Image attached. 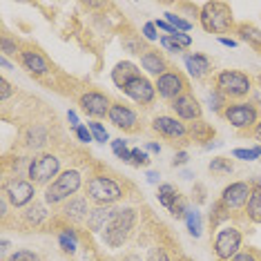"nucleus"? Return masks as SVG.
<instances>
[{
    "mask_svg": "<svg viewBox=\"0 0 261 261\" xmlns=\"http://www.w3.org/2000/svg\"><path fill=\"white\" fill-rule=\"evenodd\" d=\"M190 134H192L197 141H207L212 134H215V129H212L210 125H205L203 121H197V123L192 125V129H190Z\"/></svg>",
    "mask_w": 261,
    "mask_h": 261,
    "instance_id": "2f4dec72",
    "label": "nucleus"
},
{
    "mask_svg": "<svg viewBox=\"0 0 261 261\" xmlns=\"http://www.w3.org/2000/svg\"><path fill=\"white\" fill-rule=\"evenodd\" d=\"M152 129L163 139H172V141H181L190 134V129L186 127V123L179 121L176 116H156L152 121Z\"/></svg>",
    "mask_w": 261,
    "mask_h": 261,
    "instance_id": "4468645a",
    "label": "nucleus"
},
{
    "mask_svg": "<svg viewBox=\"0 0 261 261\" xmlns=\"http://www.w3.org/2000/svg\"><path fill=\"white\" fill-rule=\"evenodd\" d=\"M108 121L114 127L123 129V132H134V129L139 127V116H136V112L132 108H127V105H123V103H112Z\"/></svg>",
    "mask_w": 261,
    "mask_h": 261,
    "instance_id": "2eb2a0df",
    "label": "nucleus"
},
{
    "mask_svg": "<svg viewBox=\"0 0 261 261\" xmlns=\"http://www.w3.org/2000/svg\"><path fill=\"white\" fill-rule=\"evenodd\" d=\"M25 145L29 147V150H40V147H45L47 145V141H49V132L43 127V125H29L25 129Z\"/></svg>",
    "mask_w": 261,
    "mask_h": 261,
    "instance_id": "5701e85b",
    "label": "nucleus"
},
{
    "mask_svg": "<svg viewBox=\"0 0 261 261\" xmlns=\"http://www.w3.org/2000/svg\"><path fill=\"white\" fill-rule=\"evenodd\" d=\"M123 94L139 105H152L156 98V85L147 76H136L123 87Z\"/></svg>",
    "mask_w": 261,
    "mask_h": 261,
    "instance_id": "f8f14e48",
    "label": "nucleus"
},
{
    "mask_svg": "<svg viewBox=\"0 0 261 261\" xmlns=\"http://www.w3.org/2000/svg\"><path fill=\"white\" fill-rule=\"evenodd\" d=\"M232 156L241 159V161H257L259 154L254 152V147H250V150H246V147H237V150H232Z\"/></svg>",
    "mask_w": 261,
    "mask_h": 261,
    "instance_id": "a19ab883",
    "label": "nucleus"
},
{
    "mask_svg": "<svg viewBox=\"0 0 261 261\" xmlns=\"http://www.w3.org/2000/svg\"><path fill=\"white\" fill-rule=\"evenodd\" d=\"M250 192H252V186L248 181H234V183H230V186L223 188L219 203H221L225 210H230V212L246 210V203H248V199H250Z\"/></svg>",
    "mask_w": 261,
    "mask_h": 261,
    "instance_id": "9d476101",
    "label": "nucleus"
},
{
    "mask_svg": "<svg viewBox=\"0 0 261 261\" xmlns=\"http://www.w3.org/2000/svg\"><path fill=\"white\" fill-rule=\"evenodd\" d=\"M112 152H114L123 163H132V150H127V141H123V139L112 141Z\"/></svg>",
    "mask_w": 261,
    "mask_h": 261,
    "instance_id": "c756f323",
    "label": "nucleus"
},
{
    "mask_svg": "<svg viewBox=\"0 0 261 261\" xmlns=\"http://www.w3.org/2000/svg\"><path fill=\"white\" fill-rule=\"evenodd\" d=\"M147 261H170V257H168V252L163 250V248H152L150 250V254H147Z\"/></svg>",
    "mask_w": 261,
    "mask_h": 261,
    "instance_id": "49530a36",
    "label": "nucleus"
},
{
    "mask_svg": "<svg viewBox=\"0 0 261 261\" xmlns=\"http://www.w3.org/2000/svg\"><path fill=\"white\" fill-rule=\"evenodd\" d=\"M114 210L116 207H112V205H96L90 212V217H87V228H90L92 232H105L110 219L114 217Z\"/></svg>",
    "mask_w": 261,
    "mask_h": 261,
    "instance_id": "aec40b11",
    "label": "nucleus"
},
{
    "mask_svg": "<svg viewBox=\"0 0 261 261\" xmlns=\"http://www.w3.org/2000/svg\"><path fill=\"white\" fill-rule=\"evenodd\" d=\"M79 105H81V110L92 118H105L112 110V100L105 96L103 92H96V90H90L83 94L79 98Z\"/></svg>",
    "mask_w": 261,
    "mask_h": 261,
    "instance_id": "ddd939ff",
    "label": "nucleus"
},
{
    "mask_svg": "<svg viewBox=\"0 0 261 261\" xmlns=\"http://www.w3.org/2000/svg\"><path fill=\"white\" fill-rule=\"evenodd\" d=\"M58 243H61V248L69 254H74L76 250H79V237H76V232L72 228H65L63 232L58 234Z\"/></svg>",
    "mask_w": 261,
    "mask_h": 261,
    "instance_id": "cd10ccee",
    "label": "nucleus"
},
{
    "mask_svg": "<svg viewBox=\"0 0 261 261\" xmlns=\"http://www.w3.org/2000/svg\"><path fill=\"white\" fill-rule=\"evenodd\" d=\"M156 32H159V29H156V25H154V22H145L143 29H141V38H143V40H150V43H154V40H161Z\"/></svg>",
    "mask_w": 261,
    "mask_h": 261,
    "instance_id": "79ce46f5",
    "label": "nucleus"
},
{
    "mask_svg": "<svg viewBox=\"0 0 261 261\" xmlns=\"http://www.w3.org/2000/svg\"><path fill=\"white\" fill-rule=\"evenodd\" d=\"M159 43H161V47H163V49H168V51H172V54H179V51H183V49H181V47H179V45H176V43H174V40H172L170 36H163L161 40H159Z\"/></svg>",
    "mask_w": 261,
    "mask_h": 261,
    "instance_id": "09e8293b",
    "label": "nucleus"
},
{
    "mask_svg": "<svg viewBox=\"0 0 261 261\" xmlns=\"http://www.w3.org/2000/svg\"><path fill=\"white\" fill-rule=\"evenodd\" d=\"M207 103H210V110L212 112H223L225 105H228V98H225L219 90H212L210 94H207Z\"/></svg>",
    "mask_w": 261,
    "mask_h": 261,
    "instance_id": "473e14b6",
    "label": "nucleus"
},
{
    "mask_svg": "<svg viewBox=\"0 0 261 261\" xmlns=\"http://www.w3.org/2000/svg\"><path fill=\"white\" fill-rule=\"evenodd\" d=\"M14 94V87L9 85L7 79H0V100H7Z\"/></svg>",
    "mask_w": 261,
    "mask_h": 261,
    "instance_id": "8fccbe9b",
    "label": "nucleus"
},
{
    "mask_svg": "<svg viewBox=\"0 0 261 261\" xmlns=\"http://www.w3.org/2000/svg\"><path fill=\"white\" fill-rule=\"evenodd\" d=\"M237 34H239V40L248 43L254 49H261V29L250 25V22H241L237 25Z\"/></svg>",
    "mask_w": 261,
    "mask_h": 261,
    "instance_id": "393cba45",
    "label": "nucleus"
},
{
    "mask_svg": "<svg viewBox=\"0 0 261 261\" xmlns=\"http://www.w3.org/2000/svg\"><path fill=\"white\" fill-rule=\"evenodd\" d=\"M136 76H141V69L136 67L132 61H121V63H116L114 69H112V81H114V85L118 90H123V87H125L132 79H136Z\"/></svg>",
    "mask_w": 261,
    "mask_h": 261,
    "instance_id": "412c9836",
    "label": "nucleus"
},
{
    "mask_svg": "<svg viewBox=\"0 0 261 261\" xmlns=\"http://www.w3.org/2000/svg\"><path fill=\"white\" fill-rule=\"evenodd\" d=\"M90 199L87 197H74L63 205V217L72 223H83L90 217Z\"/></svg>",
    "mask_w": 261,
    "mask_h": 261,
    "instance_id": "a211bd4d",
    "label": "nucleus"
},
{
    "mask_svg": "<svg viewBox=\"0 0 261 261\" xmlns=\"http://www.w3.org/2000/svg\"><path fill=\"white\" fill-rule=\"evenodd\" d=\"M61 176V159L56 154H38L32 159L27 170V179L34 186H49Z\"/></svg>",
    "mask_w": 261,
    "mask_h": 261,
    "instance_id": "423d86ee",
    "label": "nucleus"
},
{
    "mask_svg": "<svg viewBox=\"0 0 261 261\" xmlns=\"http://www.w3.org/2000/svg\"><path fill=\"white\" fill-rule=\"evenodd\" d=\"M141 67H143L150 76H154V79H159V76H163L165 72H168V63H165V58L154 49H147L145 54L141 56Z\"/></svg>",
    "mask_w": 261,
    "mask_h": 261,
    "instance_id": "4be33fe9",
    "label": "nucleus"
},
{
    "mask_svg": "<svg viewBox=\"0 0 261 261\" xmlns=\"http://www.w3.org/2000/svg\"><path fill=\"white\" fill-rule=\"evenodd\" d=\"M156 199H159V203H161L163 207H168V210H172L176 201L181 199V194L176 192V188H174V186H170V183H161V186H159V194H156Z\"/></svg>",
    "mask_w": 261,
    "mask_h": 261,
    "instance_id": "bb28decb",
    "label": "nucleus"
},
{
    "mask_svg": "<svg viewBox=\"0 0 261 261\" xmlns=\"http://www.w3.org/2000/svg\"><path fill=\"white\" fill-rule=\"evenodd\" d=\"M123 49L129 51V54H139V56H143L145 54V47H143V38H136V36H127V38H123Z\"/></svg>",
    "mask_w": 261,
    "mask_h": 261,
    "instance_id": "7c9ffc66",
    "label": "nucleus"
},
{
    "mask_svg": "<svg viewBox=\"0 0 261 261\" xmlns=\"http://www.w3.org/2000/svg\"><path fill=\"white\" fill-rule=\"evenodd\" d=\"M228 219H230V210H225V207L217 201V203L212 205V212H210V223L212 225H219L221 221H228Z\"/></svg>",
    "mask_w": 261,
    "mask_h": 261,
    "instance_id": "72a5a7b5",
    "label": "nucleus"
},
{
    "mask_svg": "<svg viewBox=\"0 0 261 261\" xmlns=\"http://www.w3.org/2000/svg\"><path fill=\"white\" fill-rule=\"evenodd\" d=\"M215 90H219L225 98L241 100L252 92V79L239 69H221L215 76Z\"/></svg>",
    "mask_w": 261,
    "mask_h": 261,
    "instance_id": "20e7f679",
    "label": "nucleus"
},
{
    "mask_svg": "<svg viewBox=\"0 0 261 261\" xmlns=\"http://www.w3.org/2000/svg\"><path fill=\"white\" fill-rule=\"evenodd\" d=\"M0 65H3L5 69H14V65H11V63L7 61V56H3V58H0Z\"/></svg>",
    "mask_w": 261,
    "mask_h": 261,
    "instance_id": "bf43d9fd",
    "label": "nucleus"
},
{
    "mask_svg": "<svg viewBox=\"0 0 261 261\" xmlns=\"http://www.w3.org/2000/svg\"><path fill=\"white\" fill-rule=\"evenodd\" d=\"M188 161H190L188 152H176V156H174V161H172V165H174V168H179V165H186Z\"/></svg>",
    "mask_w": 261,
    "mask_h": 261,
    "instance_id": "603ef678",
    "label": "nucleus"
},
{
    "mask_svg": "<svg viewBox=\"0 0 261 261\" xmlns=\"http://www.w3.org/2000/svg\"><path fill=\"white\" fill-rule=\"evenodd\" d=\"M154 85H156V94H159V96L172 103V100H176L179 96L186 94L188 83H186V79H183V74L174 72V69H168L163 76H159Z\"/></svg>",
    "mask_w": 261,
    "mask_h": 261,
    "instance_id": "9b49d317",
    "label": "nucleus"
},
{
    "mask_svg": "<svg viewBox=\"0 0 261 261\" xmlns=\"http://www.w3.org/2000/svg\"><path fill=\"white\" fill-rule=\"evenodd\" d=\"M257 83H259V87H261V74L257 76Z\"/></svg>",
    "mask_w": 261,
    "mask_h": 261,
    "instance_id": "e2e57ef3",
    "label": "nucleus"
},
{
    "mask_svg": "<svg viewBox=\"0 0 261 261\" xmlns=\"http://www.w3.org/2000/svg\"><path fill=\"white\" fill-rule=\"evenodd\" d=\"M20 63H22V67L34 76H45V74L51 72L49 61H47L38 49H22L20 51Z\"/></svg>",
    "mask_w": 261,
    "mask_h": 261,
    "instance_id": "f3484780",
    "label": "nucleus"
},
{
    "mask_svg": "<svg viewBox=\"0 0 261 261\" xmlns=\"http://www.w3.org/2000/svg\"><path fill=\"white\" fill-rule=\"evenodd\" d=\"M85 192H87V199L96 205H114L118 199H123L125 190L118 183L116 179L112 176H105V174H96L87 181L85 186Z\"/></svg>",
    "mask_w": 261,
    "mask_h": 261,
    "instance_id": "39448f33",
    "label": "nucleus"
},
{
    "mask_svg": "<svg viewBox=\"0 0 261 261\" xmlns=\"http://www.w3.org/2000/svg\"><path fill=\"white\" fill-rule=\"evenodd\" d=\"M145 152H154V154H159V152H161V145H159V143H147V145H145Z\"/></svg>",
    "mask_w": 261,
    "mask_h": 261,
    "instance_id": "6e6d98bb",
    "label": "nucleus"
},
{
    "mask_svg": "<svg viewBox=\"0 0 261 261\" xmlns=\"http://www.w3.org/2000/svg\"><path fill=\"white\" fill-rule=\"evenodd\" d=\"M136 221H139V212L134 207H116L114 217L110 219L108 228L103 232V241L110 248H121L129 239V234L134 232Z\"/></svg>",
    "mask_w": 261,
    "mask_h": 261,
    "instance_id": "f257e3e1",
    "label": "nucleus"
},
{
    "mask_svg": "<svg viewBox=\"0 0 261 261\" xmlns=\"http://www.w3.org/2000/svg\"><path fill=\"white\" fill-rule=\"evenodd\" d=\"M0 51H3V56H9V54H18L20 56V47H18V43L16 40H11L9 36H3L0 38Z\"/></svg>",
    "mask_w": 261,
    "mask_h": 261,
    "instance_id": "e433bc0d",
    "label": "nucleus"
},
{
    "mask_svg": "<svg viewBox=\"0 0 261 261\" xmlns=\"http://www.w3.org/2000/svg\"><path fill=\"white\" fill-rule=\"evenodd\" d=\"M243 237L241 230L234 228V225H223V228L217 230L215 234V243H212V250H215V257L219 261H230L237 252H241Z\"/></svg>",
    "mask_w": 261,
    "mask_h": 261,
    "instance_id": "6e6552de",
    "label": "nucleus"
},
{
    "mask_svg": "<svg viewBox=\"0 0 261 261\" xmlns=\"http://www.w3.org/2000/svg\"><path fill=\"white\" fill-rule=\"evenodd\" d=\"M3 197L14 207H27L36 199V186L29 179H22V176H11L3 188Z\"/></svg>",
    "mask_w": 261,
    "mask_h": 261,
    "instance_id": "1a4fd4ad",
    "label": "nucleus"
},
{
    "mask_svg": "<svg viewBox=\"0 0 261 261\" xmlns=\"http://www.w3.org/2000/svg\"><path fill=\"white\" fill-rule=\"evenodd\" d=\"M170 38H172V40H174V43H176V45H179V47H181V49H188V47H190V45H192V38H190V36H188V34H186V32H176V34H174V36H170Z\"/></svg>",
    "mask_w": 261,
    "mask_h": 261,
    "instance_id": "a18cd8bd",
    "label": "nucleus"
},
{
    "mask_svg": "<svg viewBox=\"0 0 261 261\" xmlns=\"http://www.w3.org/2000/svg\"><path fill=\"white\" fill-rule=\"evenodd\" d=\"M188 210H190V207H188V203H186V199H179V201H176V203H174V207H172V215H174L176 219H186V215H188Z\"/></svg>",
    "mask_w": 261,
    "mask_h": 261,
    "instance_id": "c03bdc74",
    "label": "nucleus"
},
{
    "mask_svg": "<svg viewBox=\"0 0 261 261\" xmlns=\"http://www.w3.org/2000/svg\"><path fill=\"white\" fill-rule=\"evenodd\" d=\"M147 181H150V183H159V172H147Z\"/></svg>",
    "mask_w": 261,
    "mask_h": 261,
    "instance_id": "13d9d810",
    "label": "nucleus"
},
{
    "mask_svg": "<svg viewBox=\"0 0 261 261\" xmlns=\"http://www.w3.org/2000/svg\"><path fill=\"white\" fill-rule=\"evenodd\" d=\"M5 261H40V257L36 252H32V250H16L14 254H9Z\"/></svg>",
    "mask_w": 261,
    "mask_h": 261,
    "instance_id": "ea45409f",
    "label": "nucleus"
},
{
    "mask_svg": "<svg viewBox=\"0 0 261 261\" xmlns=\"http://www.w3.org/2000/svg\"><path fill=\"white\" fill-rule=\"evenodd\" d=\"M83 188V174L79 170H65L61 172V176L49 183L45 188V203L49 205H61L67 203L69 199H74L79 194V190Z\"/></svg>",
    "mask_w": 261,
    "mask_h": 261,
    "instance_id": "f03ea898",
    "label": "nucleus"
},
{
    "mask_svg": "<svg viewBox=\"0 0 261 261\" xmlns=\"http://www.w3.org/2000/svg\"><path fill=\"white\" fill-rule=\"evenodd\" d=\"M147 163H150V154L145 150H141V147H134L132 150V165H136V168H145Z\"/></svg>",
    "mask_w": 261,
    "mask_h": 261,
    "instance_id": "58836bf2",
    "label": "nucleus"
},
{
    "mask_svg": "<svg viewBox=\"0 0 261 261\" xmlns=\"http://www.w3.org/2000/svg\"><path fill=\"white\" fill-rule=\"evenodd\" d=\"M121 261H143V259H141L136 252H129V254H125V257H123Z\"/></svg>",
    "mask_w": 261,
    "mask_h": 261,
    "instance_id": "4d7b16f0",
    "label": "nucleus"
},
{
    "mask_svg": "<svg viewBox=\"0 0 261 261\" xmlns=\"http://www.w3.org/2000/svg\"><path fill=\"white\" fill-rule=\"evenodd\" d=\"M7 248H9V241H7V239H3V248H0V250L7 252Z\"/></svg>",
    "mask_w": 261,
    "mask_h": 261,
    "instance_id": "680f3d73",
    "label": "nucleus"
},
{
    "mask_svg": "<svg viewBox=\"0 0 261 261\" xmlns=\"http://www.w3.org/2000/svg\"><path fill=\"white\" fill-rule=\"evenodd\" d=\"M154 25H156V29H161V32L168 34V36H174V34H176V29L172 27L168 20H156V22H154Z\"/></svg>",
    "mask_w": 261,
    "mask_h": 261,
    "instance_id": "3c124183",
    "label": "nucleus"
},
{
    "mask_svg": "<svg viewBox=\"0 0 261 261\" xmlns=\"http://www.w3.org/2000/svg\"><path fill=\"white\" fill-rule=\"evenodd\" d=\"M90 132H92V136H94V141H98V143H108L110 141V134H108V129H105L100 123H90Z\"/></svg>",
    "mask_w": 261,
    "mask_h": 261,
    "instance_id": "4c0bfd02",
    "label": "nucleus"
},
{
    "mask_svg": "<svg viewBox=\"0 0 261 261\" xmlns=\"http://www.w3.org/2000/svg\"><path fill=\"white\" fill-rule=\"evenodd\" d=\"M183 63H186V69L188 74L192 76V79H205L207 74H210L212 69V63L210 58H207L205 54H188L186 58H183Z\"/></svg>",
    "mask_w": 261,
    "mask_h": 261,
    "instance_id": "6ab92c4d",
    "label": "nucleus"
},
{
    "mask_svg": "<svg viewBox=\"0 0 261 261\" xmlns=\"http://www.w3.org/2000/svg\"><path fill=\"white\" fill-rule=\"evenodd\" d=\"M186 223H188L190 234H192V237H201V232H203V223H201L199 210H192V207H190L188 215H186Z\"/></svg>",
    "mask_w": 261,
    "mask_h": 261,
    "instance_id": "c85d7f7f",
    "label": "nucleus"
},
{
    "mask_svg": "<svg viewBox=\"0 0 261 261\" xmlns=\"http://www.w3.org/2000/svg\"><path fill=\"white\" fill-rule=\"evenodd\" d=\"M199 22L207 34H225L234 27V18H232V9L225 3H205L201 7L199 14Z\"/></svg>",
    "mask_w": 261,
    "mask_h": 261,
    "instance_id": "7ed1b4c3",
    "label": "nucleus"
},
{
    "mask_svg": "<svg viewBox=\"0 0 261 261\" xmlns=\"http://www.w3.org/2000/svg\"><path fill=\"white\" fill-rule=\"evenodd\" d=\"M67 121H69V125H72L74 129H76V127H81V123H79V116H76V112H72V110L67 112Z\"/></svg>",
    "mask_w": 261,
    "mask_h": 261,
    "instance_id": "864d4df0",
    "label": "nucleus"
},
{
    "mask_svg": "<svg viewBox=\"0 0 261 261\" xmlns=\"http://www.w3.org/2000/svg\"><path fill=\"white\" fill-rule=\"evenodd\" d=\"M230 261H261L259 257V252L257 250H252V248H248V250H241V252H237Z\"/></svg>",
    "mask_w": 261,
    "mask_h": 261,
    "instance_id": "37998d69",
    "label": "nucleus"
},
{
    "mask_svg": "<svg viewBox=\"0 0 261 261\" xmlns=\"http://www.w3.org/2000/svg\"><path fill=\"white\" fill-rule=\"evenodd\" d=\"M210 170L219 172V174H230V172H232V163H230V159L219 156V159H212L210 161Z\"/></svg>",
    "mask_w": 261,
    "mask_h": 261,
    "instance_id": "f704fd0d",
    "label": "nucleus"
},
{
    "mask_svg": "<svg viewBox=\"0 0 261 261\" xmlns=\"http://www.w3.org/2000/svg\"><path fill=\"white\" fill-rule=\"evenodd\" d=\"M22 219H25L27 225H40L47 219V207L43 203L34 201L32 205H27L25 210H22Z\"/></svg>",
    "mask_w": 261,
    "mask_h": 261,
    "instance_id": "a878e982",
    "label": "nucleus"
},
{
    "mask_svg": "<svg viewBox=\"0 0 261 261\" xmlns=\"http://www.w3.org/2000/svg\"><path fill=\"white\" fill-rule=\"evenodd\" d=\"M165 20L170 22L172 27L176 29V32H190V29H192V25H190L188 20H183L181 16H176V14H172V11H168V14H165Z\"/></svg>",
    "mask_w": 261,
    "mask_h": 261,
    "instance_id": "c9c22d12",
    "label": "nucleus"
},
{
    "mask_svg": "<svg viewBox=\"0 0 261 261\" xmlns=\"http://www.w3.org/2000/svg\"><path fill=\"white\" fill-rule=\"evenodd\" d=\"M254 139L261 141V118H259V123H257V125H254Z\"/></svg>",
    "mask_w": 261,
    "mask_h": 261,
    "instance_id": "052dcab7",
    "label": "nucleus"
},
{
    "mask_svg": "<svg viewBox=\"0 0 261 261\" xmlns=\"http://www.w3.org/2000/svg\"><path fill=\"white\" fill-rule=\"evenodd\" d=\"M74 132H76V139H79L81 143H90V141H94V136H92V132H90V127H85V125L76 127Z\"/></svg>",
    "mask_w": 261,
    "mask_h": 261,
    "instance_id": "de8ad7c7",
    "label": "nucleus"
},
{
    "mask_svg": "<svg viewBox=\"0 0 261 261\" xmlns=\"http://www.w3.org/2000/svg\"><path fill=\"white\" fill-rule=\"evenodd\" d=\"M221 114L234 129H250V127L254 129V125H257L259 118H261L257 105L248 103V100H234V103H228Z\"/></svg>",
    "mask_w": 261,
    "mask_h": 261,
    "instance_id": "0eeeda50",
    "label": "nucleus"
},
{
    "mask_svg": "<svg viewBox=\"0 0 261 261\" xmlns=\"http://www.w3.org/2000/svg\"><path fill=\"white\" fill-rule=\"evenodd\" d=\"M219 43L225 45V47H237V40H234V38H225V36H221V38H219Z\"/></svg>",
    "mask_w": 261,
    "mask_h": 261,
    "instance_id": "5fc2aeb1",
    "label": "nucleus"
},
{
    "mask_svg": "<svg viewBox=\"0 0 261 261\" xmlns=\"http://www.w3.org/2000/svg\"><path fill=\"white\" fill-rule=\"evenodd\" d=\"M170 108L179 121H201V105L190 92H186L176 100H172Z\"/></svg>",
    "mask_w": 261,
    "mask_h": 261,
    "instance_id": "dca6fc26",
    "label": "nucleus"
},
{
    "mask_svg": "<svg viewBox=\"0 0 261 261\" xmlns=\"http://www.w3.org/2000/svg\"><path fill=\"white\" fill-rule=\"evenodd\" d=\"M246 217L252 223H261V183H252L250 199L246 203Z\"/></svg>",
    "mask_w": 261,
    "mask_h": 261,
    "instance_id": "b1692460",
    "label": "nucleus"
}]
</instances>
